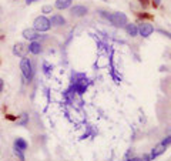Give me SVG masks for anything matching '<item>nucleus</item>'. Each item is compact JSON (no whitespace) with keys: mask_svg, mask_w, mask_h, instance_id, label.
<instances>
[{"mask_svg":"<svg viewBox=\"0 0 171 161\" xmlns=\"http://www.w3.org/2000/svg\"><path fill=\"white\" fill-rule=\"evenodd\" d=\"M20 70H21L23 79L27 81V83L33 80L34 70H33V64H32L30 59H27V57H23L21 59V61H20Z\"/></svg>","mask_w":171,"mask_h":161,"instance_id":"f257e3e1","label":"nucleus"},{"mask_svg":"<svg viewBox=\"0 0 171 161\" xmlns=\"http://www.w3.org/2000/svg\"><path fill=\"white\" fill-rule=\"evenodd\" d=\"M34 30L37 32H49L51 27V23H50V19H47L46 16H39L34 19Z\"/></svg>","mask_w":171,"mask_h":161,"instance_id":"f03ea898","label":"nucleus"},{"mask_svg":"<svg viewBox=\"0 0 171 161\" xmlns=\"http://www.w3.org/2000/svg\"><path fill=\"white\" fill-rule=\"evenodd\" d=\"M108 20H110V23L113 24V26H116V27H125L128 23H127V16L124 15V13H121V12H117V13H113V15H110L108 16Z\"/></svg>","mask_w":171,"mask_h":161,"instance_id":"7ed1b4c3","label":"nucleus"},{"mask_svg":"<svg viewBox=\"0 0 171 161\" xmlns=\"http://www.w3.org/2000/svg\"><path fill=\"white\" fill-rule=\"evenodd\" d=\"M137 29H138V33H140V36H143V37H148V36H151V33L154 32V27L151 24H148V23H141V24H138L137 26Z\"/></svg>","mask_w":171,"mask_h":161,"instance_id":"20e7f679","label":"nucleus"},{"mask_svg":"<svg viewBox=\"0 0 171 161\" xmlns=\"http://www.w3.org/2000/svg\"><path fill=\"white\" fill-rule=\"evenodd\" d=\"M27 51H29V47L24 44V43H16L14 46H13V53L19 56V57H26L27 56Z\"/></svg>","mask_w":171,"mask_h":161,"instance_id":"39448f33","label":"nucleus"},{"mask_svg":"<svg viewBox=\"0 0 171 161\" xmlns=\"http://www.w3.org/2000/svg\"><path fill=\"white\" fill-rule=\"evenodd\" d=\"M21 36H23L24 39L30 40V41H36V40L40 37V33L37 32V30H34V29H24L23 33H21Z\"/></svg>","mask_w":171,"mask_h":161,"instance_id":"423d86ee","label":"nucleus"},{"mask_svg":"<svg viewBox=\"0 0 171 161\" xmlns=\"http://www.w3.org/2000/svg\"><path fill=\"white\" fill-rule=\"evenodd\" d=\"M87 7L86 6H74V7H71V10H70V15L73 17H83L87 15Z\"/></svg>","mask_w":171,"mask_h":161,"instance_id":"0eeeda50","label":"nucleus"},{"mask_svg":"<svg viewBox=\"0 0 171 161\" xmlns=\"http://www.w3.org/2000/svg\"><path fill=\"white\" fill-rule=\"evenodd\" d=\"M165 148H167V147H165L164 144H161V143H160V144H157V145H155V147L153 148V150H151V153L148 154V155H150V161H151V160H154V158H157L158 155H161V154H163V153L165 151Z\"/></svg>","mask_w":171,"mask_h":161,"instance_id":"6e6552de","label":"nucleus"},{"mask_svg":"<svg viewBox=\"0 0 171 161\" xmlns=\"http://www.w3.org/2000/svg\"><path fill=\"white\" fill-rule=\"evenodd\" d=\"M50 23L51 26H64L66 24V19L63 16H60V15H54V16H51L50 19Z\"/></svg>","mask_w":171,"mask_h":161,"instance_id":"1a4fd4ad","label":"nucleus"},{"mask_svg":"<svg viewBox=\"0 0 171 161\" xmlns=\"http://www.w3.org/2000/svg\"><path fill=\"white\" fill-rule=\"evenodd\" d=\"M27 147H29V144H27V141H26L24 138L17 137L16 140H14V148H17V150H20V151H26Z\"/></svg>","mask_w":171,"mask_h":161,"instance_id":"9d476101","label":"nucleus"},{"mask_svg":"<svg viewBox=\"0 0 171 161\" xmlns=\"http://www.w3.org/2000/svg\"><path fill=\"white\" fill-rule=\"evenodd\" d=\"M29 47V51L32 53V54H40L41 53V44L39 43V41H30V44L27 46Z\"/></svg>","mask_w":171,"mask_h":161,"instance_id":"9b49d317","label":"nucleus"},{"mask_svg":"<svg viewBox=\"0 0 171 161\" xmlns=\"http://www.w3.org/2000/svg\"><path fill=\"white\" fill-rule=\"evenodd\" d=\"M59 10H64L71 6V0H56V4H54Z\"/></svg>","mask_w":171,"mask_h":161,"instance_id":"f8f14e48","label":"nucleus"},{"mask_svg":"<svg viewBox=\"0 0 171 161\" xmlns=\"http://www.w3.org/2000/svg\"><path fill=\"white\" fill-rule=\"evenodd\" d=\"M125 30H127V33H128L131 37H134V36L138 34V29H137L136 24H127V26H125Z\"/></svg>","mask_w":171,"mask_h":161,"instance_id":"ddd939ff","label":"nucleus"},{"mask_svg":"<svg viewBox=\"0 0 171 161\" xmlns=\"http://www.w3.org/2000/svg\"><path fill=\"white\" fill-rule=\"evenodd\" d=\"M27 121H29V115H27V114H21V120L17 121V124H19V126H26Z\"/></svg>","mask_w":171,"mask_h":161,"instance_id":"4468645a","label":"nucleus"},{"mask_svg":"<svg viewBox=\"0 0 171 161\" xmlns=\"http://www.w3.org/2000/svg\"><path fill=\"white\" fill-rule=\"evenodd\" d=\"M41 12H43L44 15H49V13H51V12H53V6H50V4H46V6H43Z\"/></svg>","mask_w":171,"mask_h":161,"instance_id":"2eb2a0df","label":"nucleus"},{"mask_svg":"<svg viewBox=\"0 0 171 161\" xmlns=\"http://www.w3.org/2000/svg\"><path fill=\"white\" fill-rule=\"evenodd\" d=\"M14 155H16L17 158L20 161H24V155H23V151H20V150H17V148H14Z\"/></svg>","mask_w":171,"mask_h":161,"instance_id":"dca6fc26","label":"nucleus"},{"mask_svg":"<svg viewBox=\"0 0 171 161\" xmlns=\"http://www.w3.org/2000/svg\"><path fill=\"white\" fill-rule=\"evenodd\" d=\"M137 16L140 19H154L153 15H148V13H137Z\"/></svg>","mask_w":171,"mask_h":161,"instance_id":"f3484780","label":"nucleus"},{"mask_svg":"<svg viewBox=\"0 0 171 161\" xmlns=\"http://www.w3.org/2000/svg\"><path fill=\"white\" fill-rule=\"evenodd\" d=\"M4 117L7 118V120H10V121H17V118H19V115H13V114H4Z\"/></svg>","mask_w":171,"mask_h":161,"instance_id":"a211bd4d","label":"nucleus"},{"mask_svg":"<svg viewBox=\"0 0 171 161\" xmlns=\"http://www.w3.org/2000/svg\"><path fill=\"white\" fill-rule=\"evenodd\" d=\"M161 144H164L165 147H167V145H170V144H171V135H168V137H165V138H164V140L161 141Z\"/></svg>","mask_w":171,"mask_h":161,"instance_id":"6ab92c4d","label":"nucleus"},{"mask_svg":"<svg viewBox=\"0 0 171 161\" xmlns=\"http://www.w3.org/2000/svg\"><path fill=\"white\" fill-rule=\"evenodd\" d=\"M138 1L141 3L143 7H147V6H148V0H138Z\"/></svg>","mask_w":171,"mask_h":161,"instance_id":"aec40b11","label":"nucleus"},{"mask_svg":"<svg viewBox=\"0 0 171 161\" xmlns=\"http://www.w3.org/2000/svg\"><path fill=\"white\" fill-rule=\"evenodd\" d=\"M43 67H44V71H46V73H49V71H50V66L47 64V63H44V64H43Z\"/></svg>","mask_w":171,"mask_h":161,"instance_id":"412c9836","label":"nucleus"},{"mask_svg":"<svg viewBox=\"0 0 171 161\" xmlns=\"http://www.w3.org/2000/svg\"><path fill=\"white\" fill-rule=\"evenodd\" d=\"M3 88H4V81H3L1 79H0V93L3 91Z\"/></svg>","mask_w":171,"mask_h":161,"instance_id":"4be33fe9","label":"nucleus"},{"mask_svg":"<svg viewBox=\"0 0 171 161\" xmlns=\"http://www.w3.org/2000/svg\"><path fill=\"white\" fill-rule=\"evenodd\" d=\"M158 32H160V33H163V34H165V36L168 37V39H171V34H170L168 32H164V30H158Z\"/></svg>","mask_w":171,"mask_h":161,"instance_id":"5701e85b","label":"nucleus"},{"mask_svg":"<svg viewBox=\"0 0 171 161\" xmlns=\"http://www.w3.org/2000/svg\"><path fill=\"white\" fill-rule=\"evenodd\" d=\"M151 4H153V7H157V6L160 4V0H153V3H151Z\"/></svg>","mask_w":171,"mask_h":161,"instance_id":"b1692460","label":"nucleus"},{"mask_svg":"<svg viewBox=\"0 0 171 161\" xmlns=\"http://www.w3.org/2000/svg\"><path fill=\"white\" fill-rule=\"evenodd\" d=\"M127 161H143V158H140V157H134V158H130V160Z\"/></svg>","mask_w":171,"mask_h":161,"instance_id":"393cba45","label":"nucleus"},{"mask_svg":"<svg viewBox=\"0 0 171 161\" xmlns=\"http://www.w3.org/2000/svg\"><path fill=\"white\" fill-rule=\"evenodd\" d=\"M34 1H37V0H26L27 4H32V3H34Z\"/></svg>","mask_w":171,"mask_h":161,"instance_id":"a878e982","label":"nucleus"}]
</instances>
